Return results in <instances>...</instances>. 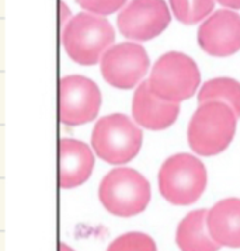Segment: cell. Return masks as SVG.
Segmentation results:
<instances>
[{"label": "cell", "mask_w": 240, "mask_h": 251, "mask_svg": "<svg viewBox=\"0 0 240 251\" xmlns=\"http://www.w3.org/2000/svg\"><path fill=\"white\" fill-rule=\"evenodd\" d=\"M236 114L229 105L210 101L200 104L188 125V145L201 156L219 154L230 145L236 132Z\"/></svg>", "instance_id": "obj_2"}, {"label": "cell", "mask_w": 240, "mask_h": 251, "mask_svg": "<svg viewBox=\"0 0 240 251\" xmlns=\"http://www.w3.org/2000/svg\"><path fill=\"white\" fill-rule=\"evenodd\" d=\"M218 101L229 105L240 118V83L230 77H216L205 81L198 94V102Z\"/></svg>", "instance_id": "obj_15"}, {"label": "cell", "mask_w": 240, "mask_h": 251, "mask_svg": "<svg viewBox=\"0 0 240 251\" xmlns=\"http://www.w3.org/2000/svg\"><path fill=\"white\" fill-rule=\"evenodd\" d=\"M59 251H73L70 247H68L66 244H63V243H60L59 244Z\"/></svg>", "instance_id": "obj_21"}, {"label": "cell", "mask_w": 240, "mask_h": 251, "mask_svg": "<svg viewBox=\"0 0 240 251\" xmlns=\"http://www.w3.org/2000/svg\"><path fill=\"white\" fill-rule=\"evenodd\" d=\"M216 1L229 9H236V10L240 9V0H216Z\"/></svg>", "instance_id": "obj_20"}, {"label": "cell", "mask_w": 240, "mask_h": 251, "mask_svg": "<svg viewBox=\"0 0 240 251\" xmlns=\"http://www.w3.org/2000/svg\"><path fill=\"white\" fill-rule=\"evenodd\" d=\"M101 93L90 79L70 75L60 79L59 117L60 122L69 126L93 121L100 110Z\"/></svg>", "instance_id": "obj_7"}, {"label": "cell", "mask_w": 240, "mask_h": 251, "mask_svg": "<svg viewBox=\"0 0 240 251\" xmlns=\"http://www.w3.org/2000/svg\"><path fill=\"white\" fill-rule=\"evenodd\" d=\"M215 0H170V7L177 20L192 25L208 17L213 10Z\"/></svg>", "instance_id": "obj_16"}, {"label": "cell", "mask_w": 240, "mask_h": 251, "mask_svg": "<svg viewBox=\"0 0 240 251\" xmlns=\"http://www.w3.org/2000/svg\"><path fill=\"white\" fill-rule=\"evenodd\" d=\"M94 156L84 142L60 139L59 142V184L62 188L81 185L91 176Z\"/></svg>", "instance_id": "obj_12"}, {"label": "cell", "mask_w": 240, "mask_h": 251, "mask_svg": "<svg viewBox=\"0 0 240 251\" xmlns=\"http://www.w3.org/2000/svg\"><path fill=\"white\" fill-rule=\"evenodd\" d=\"M91 146L104 161L110 164H124L139 153L142 131L127 115H106L94 125Z\"/></svg>", "instance_id": "obj_6"}, {"label": "cell", "mask_w": 240, "mask_h": 251, "mask_svg": "<svg viewBox=\"0 0 240 251\" xmlns=\"http://www.w3.org/2000/svg\"><path fill=\"white\" fill-rule=\"evenodd\" d=\"M149 69V56L136 42H122L104 52L100 71L104 80L117 89H132Z\"/></svg>", "instance_id": "obj_8"}, {"label": "cell", "mask_w": 240, "mask_h": 251, "mask_svg": "<svg viewBox=\"0 0 240 251\" xmlns=\"http://www.w3.org/2000/svg\"><path fill=\"white\" fill-rule=\"evenodd\" d=\"M99 198L110 213L131 218L146 209L150 201V185L133 169H115L101 180Z\"/></svg>", "instance_id": "obj_5"}, {"label": "cell", "mask_w": 240, "mask_h": 251, "mask_svg": "<svg viewBox=\"0 0 240 251\" xmlns=\"http://www.w3.org/2000/svg\"><path fill=\"white\" fill-rule=\"evenodd\" d=\"M198 44L208 55L225 58L240 50V16L232 10H218L201 24Z\"/></svg>", "instance_id": "obj_10"}, {"label": "cell", "mask_w": 240, "mask_h": 251, "mask_svg": "<svg viewBox=\"0 0 240 251\" xmlns=\"http://www.w3.org/2000/svg\"><path fill=\"white\" fill-rule=\"evenodd\" d=\"M127 0H76L81 9L87 10L96 16L112 14L125 4Z\"/></svg>", "instance_id": "obj_18"}, {"label": "cell", "mask_w": 240, "mask_h": 251, "mask_svg": "<svg viewBox=\"0 0 240 251\" xmlns=\"http://www.w3.org/2000/svg\"><path fill=\"white\" fill-rule=\"evenodd\" d=\"M115 31L106 17L91 13H79L62 28V45L73 62L96 65L104 52L111 48Z\"/></svg>", "instance_id": "obj_1"}, {"label": "cell", "mask_w": 240, "mask_h": 251, "mask_svg": "<svg viewBox=\"0 0 240 251\" xmlns=\"http://www.w3.org/2000/svg\"><path fill=\"white\" fill-rule=\"evenodd\" d=\"M107 251H158L152 237L145 233L131 231L111 243Z\"/></svg>", "instance_id": "obj_17"}, {"label": "cell", "mask_w": 240, "mask_h": 251, "mask_svg": "<svg viewBox=\"0 0 240 251\" xmlns=\"http://www.w3.org/2000/svg\"><path fill=\"white\" fill-rule=\"evenodd\" d=\"M207 226L219 246L240 249V200L226 198L208 211Z\"/></svg>", "instance_id": "obj_13"}, {"label": "cell", "mask_w": 240, "mask_h": 251, "mask_svg": "<svg viewBox=\"0 0 240 251\" xmlns=\"http://www.w3.org/2000/svg\"><path fill=\"white\" fill-rule=\"evenodd\" d=\"M208 211L190 212L180 222L176 241L181 251H218L220 246L211 237L207 226Z\"/></svg>", "instance_id": "obj_14"}, {"label": "cell", "mask_w": 240, "mask_h": 251, "mask_svg": "<svg viewBox=\"0 0 240 251\" xmlns=\"http://www.w3.org/2000/svg\"><path fill=\"white\" fill-rule=\"evenodd\" d=\"M171 21L164 0H131L120 13L121 34L133 41H150L160 35Z\"/></svg>", "instance_id": "obj_9"}, {"label": "cell", "mask_w": 240, "mask_h": 251, "mask_svg": "<svg viewBox=\"0 0 240 251\" xmlns=\"http://www.w3.org/2000/svg\"><path fill=\"white\" fill-rule=\"evenodd\" d=\"M180 107L176 102L156 97L148 81H142L132 99V115L140 126L150 131L169 128L177 120Z\"/></svg>", "instance_id": "obj_11"}, {"label": "cell", "mask_w": 240, "mask_h": 251, "mask_svg": "<svg viewBox=\"0 0 240 251\" xmlns=\"http://www.w3.org/2000/svg\"><path fill=\"white\" fill-rule=\"evenodd\" d=\"M200 81V69L194 59L183 52L171 50L156 60L148 83L156 97L179 104L194 96Z\"/></svg>", "instance_id": "obj_3"}, {"label": "cell", "mask_w": 240, "mask_h": 251, "mask_svg": "<svg viewBox=\"0 0 240 251\" xmlns=\"http://www.w3.org/2000/svg\"><path fill=\"white\" fill-rule=\"evenodd\" d=\"M159 191L173 205H191L200 200L207 185L205 166L188 153L169 157L159 170Z\"/></svg>", "instance_id": "obj_4"}, {"label": "cell", "mask_w": 240, "mask_h": 251, "mask_svg": "<svg viewBox=\"0 0 240 251\" xmlns=\"http://www.w3.org/2000/svg\"><path fill=\"white\" fill-rule=\"evenodd\" d=\"M59 11H60V25H62V28L68 24L70 21V10L68 9V6L65 4V1L63 0H60L59 1Z\"/></svg>", "instance_id": "obj_19"}]
</instances>
